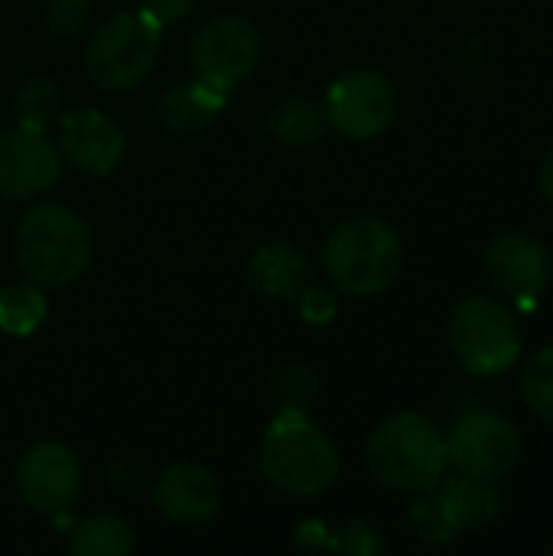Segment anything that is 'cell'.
Returning <instances> with one entry per match:
<instances>
[{
    "instance_id": "cell-7",
    "label": "cell",
    "mask_w": 553,
    "mask_h": 556,
    "mask_svg": "<svg viewBox=\"0 0 553 556\" xmlns=\"http://www.w3.org/2000/svg\"><path fill=\"white\" fill-rule=\"evenodd\" d=\"M447 443V466L453 472L479 476V479H502L512 472L525 453L521 430L492 410L466 414L453 424V430L443 437Z\"/></svg>"
},
{
    "instance_id": "cell-23",
    "label": "cell",
    "mask_w": 553,
    "mask_h": 556,
    "mask_svg": "<svg viewBox=\"0 0 553 556\" xmlns=\"http://www.w3.org/2000/svg\"><path fill=\"white\" fill-rule=\"evenodd\" d=\"M521 397L528 410L553 427V345L541 349L521 375Z\"/></svg>"
},
{
    "instance_id": "cell-15",
    "label": "cell",
    "mask_w": 553,
    "mask_h": 556,
    "mask_svg": "<svg viewBox=\"0 0 553 556\" xmlns=\"http://www.w3.org/2000/svg\"><path fill=\"white\" fill-rule=\"evenodd\" d=\"M313 283V261L290 241H267L248 261V287L257 296L287 303Z\"/></svg>"
},
{
    "instance_id": "cell-29",
    "label": "cell",
    "mask_w": 553,
    "mask_h": 556,
    "mask_svg": "<svg viewBox=\"0 0 553 556\" xmlns=\"http://www.w3.org/2000/svg\"><path fill=\"white\" fill-rule=\"evenodd\" d=\"M293 541H297V547H303V551H326V547H332V538L326 534V528H323L319 521H303V525L297 528Z\"/></svg>"
},
{
    "instance_id": "cell-21",
    "label": "cell",
    "mask_w": 553,
    "mask_h": 556,
    "mask_svg": "<svg viewBox=\"0 0 553 556\" xmlns=\"http://www.w3.org/2000/svg\"><path fill=\"white\" fill-rule=\"evenodd\" d=\"M267 391L277 404V410H300V414H310V407L316 404L319 397V378L310 365L303 362H287L280 365L271 381H267Z\"/></svg>"
},
{
    "instance_id": "cell-9",
    "label": "cell",
    "mask_w": 553,
    "mask_h": 556,
    "mask_svg": "<svg viewBox=\"0 0 553 556\" xmlns=\"http://www.w3.org/2000/svg\"><path fill=\"white\" fill-rule=\"evenodd\" d=\"M261 59V36L251 20L225 13L205 23L189 42V62L196 78L235 91Z\"/></svg>"
},
{
    "instance_id": "cell-16",
    "label": "cell",
    "mask_w": 553,
    "mask_h": 556,
    "mask_svg": "<svg viewBox=\"0 0 553 556\" xmlns=\"http://www.w3.org/2000/svg\"><path fill=\"white\" fill-rule=\"evenodd\" d=\"M228 98H231V91L215 88L202 78L186 81V85H173L156 104V121L173 137H196L222 114Z\"/></svg>"
},
{
    "instance_id": "cell-28",
    "label": "cell",
    "mask_w": 553,
    "mask_h": 556,
    "mask_svg": "<svg viewBox=\"0 0 553 556\" xmlns=\"http://www.w3.org/2000/svg\"><path fill=\"white\" fill-rule=\"evenodd\" d=\"M192 7L196 0H140V10L160 26H176L179 20L192 13Z\"/></svg>"
},
{
    "instance_id": "cell-27",
    "label": "cell",
    "mask_w": 553,
    "mask_h": 556,
    "mask_svg": "<svg viewBox=\"0 0 553 556\" xmlns=\"http://www.w3.org/2000/svg\"><path fill=\"white\" fill-rule=\"evenodd\" d=\"M297 300H300L303 319L313 323V326H326V323H332V316L339 313V300H336V293L326 290V287H313V283H310Z\"/></svg>"
},
{
    "instance_id": "cell-24",
    "label": "cell",
    "mask_w": 553,
    "mask_h": 556,
    "mask_svg": "<svg viewBox=\"0 0 553 556\" xmlns=\"http://www.w3.org/2000/svg\"><path fill=\"white\" fill-rule=\"evenodd\" d=\"M411 525H414L417 538L427 541V544H447V541H453L460 534L450 511H447V502H443L440 489H430L427 498H420L411 508Z\"/></svg>"
},
{
    "instance_id": "cell-18",
    "label": "cell",
    "mask_w": 553,
    "mask_h": 556,
    "mask_svg": "<svg viewBox=\"0 0 553 556\" xmlns=\"http://www.w3.org/2000/svg\"><path fill=\"white\" fill-rule=\"evenodd\" d=\"M326 130H329V121H326L323 104L313 98H303V94L277 101L267 114V134L277 143L293 147V150L319 143L326 137Z\"/></svg>"
},
{
    "instance_id": "cell-6",
    "label": "cell",
    "mask_w": 553,
    "mask_h": 556,
    "mask_svg": "<svg viewBox=\"0 0 553 556\" xmlns=\"http://www.w3.org/2000/svg\"><path fill=\"white\" fill-rule=\"evenodd\" d=\"M447 339L456 362L479 378L505 375L521 355L515 313L492 296H466L453 306Z\"/></svg>"
},
{
    "instance_id": "cell-14",
    "label": "cell",
    "mask_w": 553,
    "mask_h": 556,
    "mask_svg": "<svg viewBox=\"0 0 553 556\" xmlns=\"http://www.w3.org/2000/svg\"><path fill=\"white\" fill-rule=\"evenodd\" d=\"M153 505L166 521L179 528H199L218 515L222 492L209 469L196 463H173L153 482Z\"/></svg>"
},
{
    "instance_id": "cell-10",
    "label": "cell",
    "mask_w": 553,
    "mask_h": 556,
    "mask_svg": "<svg viewBox=\"0 0 553 556\" xmlns=\"http://www.w3.org/2000/svg\"><path fill=\"white\" fill-rule=\"evenodd\" d=\"M13 482L29 511L62 515L81 492V463L65 443L42 440L20 456Z\"/></svg>"
},
{
    "instance_id": "cell-4",
    "label": "cell",
    "mask_w": 553,
    "mask_h": 556,
    "mask_svg": "<svg viewBox=\"0 0 553 556\" xmlns=\"http://www.w3.org/2000/svg\"><path fill=\"white\" fill-rule=\"evenodd\" d=\"M404 267V244L398 231L372 215L345 218L323 244V270L339 293L378 296Z\"/></svg>"
},
{
    "instance_id": "cell-3",
    "label": "cell",
    "mask_w": 553,
    "mask_h": 556,
    "mask_svg": "<svg viewBox=\"0 0 553 556\" xmlns=\"http://www.w3.org/2000/svg\"><path fill=\"white\" fill-rule=\"evenodd\" d=\"M16 264L36 287H68L91 264V231L78 212L59 202L33 205L16 225Z\"/></svg>"
},
{
    "instance_id": "cell-17",
    "label": "cell",
    "mask_w": 553,
    "mask_h": 556,
    "mask_svg": "<svg viewBox=\"0 0 553 556\" xmlns=\"http://www.w3.org/2000/svg\"><path fill=\"white\" fill-rule=\"evenodd\" d=\"M437 489L447 502V511H450L456 531H486L489 525H495V518L502 511V495L495 489V479L453 472Z\"/></svg>"
},
{
    "instance_id": "cell-30",
    "label": "cell",
    "mask_w": 553,
    "mask_h": 556,
    "mask_svg": "<svg viewBox=\"0 0 553 556\" xmlns=\"http://www.w3.org/2000/svg\"><path fill=\"white\" fill-rule=\"evenodd\" d=\"M538 182H541L544 199L553 205V143H551V150H548V156H544V163H541V176H538Z\"/></svg>"
},
{
    "instance_id": "cell-11",
    "label": "cell",
    "mask_w": 553,
    "mask_h": 556,
    "mask_svg": "<svg viewBox=\"0 0 553 556\" xmlns=\"http://www.w3.org/2000/svg\"><path fill=\"white\" fill-rule=\"evenodd\" d=\"M482 267H486V280L499 293L525 306H531L548 290L553 277L548 248L535 235H525V231H505L492 238V244L486 248Z\"/></svg>"
},
{
    "instance_id": "cell-26",
    "label": "cell",
    "mask_w": 553,
    "mask_h": 556,
    "mask_svg": "<svg viewBox=\"0 0 553 556\" xmlns=\"http://www.w3.org/2000/svg\"><path fill=\"white\" fill-rule=\"evenodd\" d=\"M88 23V0H49L46 26L55 39H75Z\"/></svg>"
},
{
    "instance_id": "cell-22",
    "label": "cell",
    "mask_w": 553,
    "mask_h": 556,
    "mask_svg": "<svg viewBox=\"0 0 553 556\" xmlns=\"http://www.w3.org/2000/svg\"><path fill=\"white\" fill-rule=\"evenodd\" d=\"M62 108V94H59V85L46 75H33L20 85L16 98H13V111H16V121L23 127H36V130H46L55 114Z\"/></svg>"
},
{
    "instance_id": "cell-13",
    "label": "cell",
    "mask_w": 553,
    "mask_h": 556,
    "mask_svg": "<svg viewBox=\"0 0 553 556\" xmlns=\"http://www.w3.org/2000/svg\"><path fill=\"white\" fill-rule=\"evenodd\" d=\"M59 150L75 169L111 176L124 160V130L95 108L68 111L59 117Z\"/></svg>"
},
{
    "instance_id": "cell-2",
    "label": "cell",
    "mask_w": 553,
    "mask_h": 556,
    "mask_svg": "<svg viewBox=\"0 0 553 556\" xmlns=\"http://www.w3.org/2000/svg\"><path fill=\"white\" fill-rule=\"evenodd\" d=\"M257 463L264 479L293 498H313L336 485L342 456L336 443L300 410H277L264 430Z\"/></svg>"
},
{
    "instance_id": "cell-19",
    "label": "cell",
    "mask_w": 553,
    "mask_h": 556,
    "mask_svg": "<svg viewBox=\"0 0 553 556\" xmlns=\"http://www.w3.org/2000/svg\"><path fill=\"white\" fill-rule=\"evenodd\" d=\"M137 538L130 525L117 515H88L72 525L65 538V551L72 556H127Z\"/></svg>"
},
{
    "instance_id": "cell-5",
    "label": "cell",
    "mask_w": 553,
    "mask_h": 556,
    "mask_svg": "<svg viewBox=\"0 0 553 556\" xmlns=\"http://www.w3.org/2000/svg\"><path fill=\"white\" fill-rule=\"evenodd\" d=\"M160 33L163 26L153 23L143 10L114 13L88 39L85 49L88 78L111 94H124L137 88L153 72V62L160 55Z\"/></svg>"
},
{
    "instance_id": "cell-1",
    "label": "cell",
    "mask_w": 553,
    "mask_h": 556,
    "mask_svg": "<svg viewBox=\"0 0 553 556\" xmlns=\"http://www.w3.org/2000/svg\"><path fill=\"white\" fill-rule=\"evenodd\" d=\"M368 476L388 492H430L447 476L443 433L417 410L385 417L365 443Z\"/></svg>"
},
{
    "instance_id": "cell-12",
    "label": "cell",
    "mask_w": 553,
    "mask_h": 556,
    "mask_svg": "<svg viewBox=\"0 0 553 556\" xmlns=\"http://www.w3.org/2000/svg\"><path fill=\"white\" fill-rule=\"evenodd\" d=\"M62 166L46 130L10 127L0 130V199H33L55 186Z\"/></svg>"
},
{
    "instance_id": "cell-20",
    "label": "cell",
    "mask_w": 553,
    "mask_h": 556,
    "mask_svg": "<svg viewBox=\"0 0 553 556\" xmlns=\"http://www.w3.org/2000/svg\"><path fill=\"white\" fill-rule=\"evenodd\" d=\"M46 313H49L46 293L33 280L7 283L0 290V329L7 336H13V339L33 336L42 326Z\"/></svg>"
},
{
    "instance_id": "cell-25",
    "label": "cell",
    "mask_w": 553,
    "mask_h": 556,
    "mask_svg": "<svg viewBox=\"0 0 553 556\" xmlns=\"http://www.w3.org/2000/svg\"><path fill=\"white\" fill-rule=\"evenodd\" d=\"M332 551L349 556H378L385 554V538L378 531V525H372L368 518H352L339 538H332Z\"/></svg>"
},
{
    "instance_id": "cell-8",
    "label": "cell",
    "mask_w": 553,
    "mask_h": 556,
    "mask_svg": "<svg viewBox=\"0 0 553 556\" xmlns=\"http://www.w3.org/2000/svg\"><path fill=\"white\" fill-rule=\"evenodd\" d=\"M326 121L349 140H372L394 124L398 98L378 68H349L342 72L323 101Z\"/></svg>"
}]
</instances>
